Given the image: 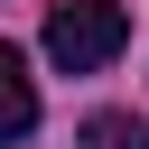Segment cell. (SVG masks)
I'll list each match as a JSON object with an SVG mask.
<instances>
[{
    "label": "cell",
    "instance_id": "1",
    "mask_svg": "<svg viewBox=\"0 0 149 149\" xmlns=\"http://www.w3.org/2000/svg\"><path fill=\"white\" fill-rule=\"evenodd\" d=\"M121 47H130L121 0H65V9L47 19V65H56V74H102Z\"/></svg>",
    "mask_w": 149,
    "mask_h": 149
},
{
    "label": "cell",
    "instance_id": "3",
    "mask_svg": "<svg viewBox=\"0 0 149 149\" xmlns=\"http://www.w3.org/2000/svg\"><path fill=\"white\" fill-rule=\"evenodd\" d=\"M74 149H149V121L140 112H84L74 121Z\"/></svg>",
    "mask_w": 149,
    "mask_h": 149
},
{
    "label": "cell",
    "instance_id": "2",
    "mask_svg": "<svg viewBox=\"0 0 149 149\" xmlns=\"http://www.w3.org/2000/svg\"><path fill=\"white\" fill-rule=\"evenodd\" d=\"M28 130H37V74H28L19 47H0V149L28 140Z\"/></svg>",
    "mask_w": 149,
    "mask_h": 149
}]
</instances>
